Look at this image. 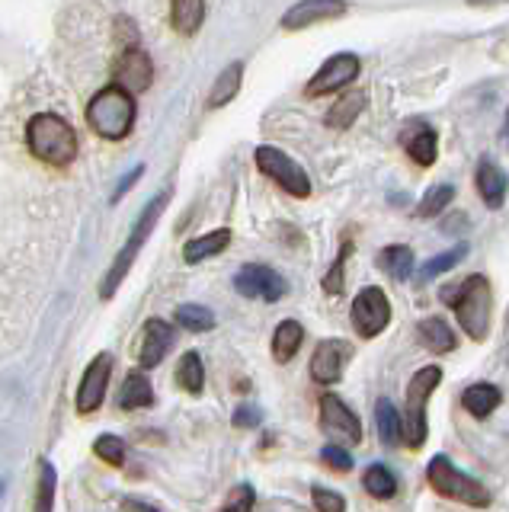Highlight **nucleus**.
<instances>
[{
  "instance_id": "32",
  "label": "nucleus",
  "mask_w": 509,
  "mask_h": 512,
  "mask_svg": "<svg viewBox=\"0 0 509 512\" xmlns=\"http://www.w3.org/2000/svg\"><path fill=\"white\" fill-rule=\"evenodd\" d=\"M55 493H58V474L52 461L39 464V487H36V506L33 512H55Z\"/></svg>"
},
{
  "instance_id": "7",
  "label": "nucleus",
  "mask_w": 509,
  "mask_h": 512,
  "mask_svg": "<svg viewBox=\"0 0 509 512\" xmlns=\"http://www.w3.org/2000/svg\"><path fill=\"white\" fill-rule=\"evenodd\" d=\"M253 160H257L260 173L269 176V180H273L279 189L289 192V196H295V199L311 196V176L305 173V167H301L298 160H292L285 151L273 148V144H260Z\"/></svg>"
},
{
  "instance_id": "43",
  "label": "nucleus",
  "mask_w": 509,
  "mask_h": 512,
  "mask_svg": "<svg viewBox=\"0 0 509 512\" xmlns=\"http://www.w3.org/2000/svg\"><path fill=\"white\" fill-rule=\"evenodd\" d=\"M471 7H503L506 0H468Z\"/></svg>"
},
{
  "instance_id": "33",
  "label": "nucleus",
  "mask_w": 509,
  "mask_h": 512,
  "mask_svg": "<svg viewBox=\"0 0 509 512\" xmlns=\"http://www.w3.org/2000/svg\"><path fill=\"white\" fill-rule=\"evenodd\" d=\"M465 256H468V244H455L452 250H445V253L433 256V260H426L420 269V282L436 279V276H442V272H452L461 260H465Z\"/></svg>"
},
{
  "instance_id": "14",
  "label": "nucleus",
  "mask_w": 509,
  "mask_h": 512,
  "mask_svg": "<svg viewBox=\"0 0 509 512\" xmlns=\"http://www.w3.org/2000/svg\"><path fill=\"white\" fill-rule=\"evenodd\" d=\"M154 80V64L151 58L141 52V48H125V52L119 55L116 61V71H113V84L125 93H145L151 87Z\"/></svg>"
},
{
  "instance_id": "3",
  "label": "nucleus",
  "mask_w": 509,
  "mask_h": 512,
  "mask_svg": "<svg viewBox=\"0 0 509 512\" xmlns=\"http://www.w3.org/2000/svg\"><path fill=\"white\" fill-rule=\"evenodd\" d=\"M87 125L106 141L129 138L135 128V96L119 90L116 84L93 93V100L87 103Z\"/></svg>"
},
{
  "instance_id": "19",
  "label": "nucleus",
  "mask_w": 509,
  "mask_h": 512,
  "mask_svg": "<svg viewBox=\"0 0 509 512\" xmlns=\"http://www.w3.org/2000/svg\"><path fill=\"white\" fill-rule=\"evenodd\" d=\"M151 404H154V388H151V378L145 375V368L129 372V378H125L119 388V407L122 410H145Z\"/></svg>"
},
{
  "instance_id": "41",
  "label": "nucleus",
  "mask_w": 509,
  "mask_h": 512,
  "mask_svg": "<svg viewBox=\"0 0 509 512\" xmlns=\"http://www.w3.org/2000/svg\"><path fill=\"white\" fill-rule=\"evenodd\" d=\"M141 173H145V167H135V170H132L129 176H122V183H119V189H116V196H113V202H119V199L125 196V192H129V189H132V183L138 180V176H141Z\"/></svg>"
},
{
  "instance_id": "18",
  "label": "nucleus",
  "mask_w": 509,
  "mask_h": 512,
  "mask_svg": "<svg viewBox=\"0 0 509 512\" xmlns=\"http://www.w3.org/2000/svg\"><path fill=\"white\" fill-rule=\"evenodd\" d=\"M474 186H477V196L484 199L487 208H503L509 180H506V173L497 164H493L490 157H484L481 164H477V170H474Z\"/></svg>"
},
{
  "instance_id": "9",
  "label": "nucleus",
  "mask_w": 509,
  "mask_h": 512,
  "mask_svg": "<svg viewBox=\"0 0 509 512\" xmlns=\"http://www.w3.org/2000/svg\"><path fill=\"white\" fill-rule=\"evenodd\" d=\"M391 324V301L375 285H365L353 298V327L362 340H375V336Z\"/></svg>"
},
{
  "instance_id": "34",
  "label": "nucleus",
  "mask_w": 509,
  "mask_h": 512,
  "mask_svg": "<svg viewBox=\"0 0 509 512\" xmlns=\"http://www.w3.org/2000/svg\"><path fill=\"white\" fill-rule=\"evenodd\" d=\"M173 317H177V324L189 333H209L215 327V314L209 308H202V304H180Z\"/></svg>"
},
{
  "instance_id": "36",
  "label": "nucleus",
  "mask_w": 509,
  "mask_h": 512,
  "mask_svg": "<svg viewBox=\"0 0 509 512\" xmlns=\"http://www.w3.org/2000/svg\"><path fill=\"white\" fill-rule=\"evenodd\" d=\"M349 253H353V244H343L340 256L333 260L330 272L324 276V292H327V295H340V292H343V269H346V256H349Z\"/></svg>"
},
{
  "instance_id": "2",
  "label": "nucleus",
  "mask_w": 509,
  "mask_h": 512,
  "mask_svg": "<svg viewBox=\"0 0 509 512\" xmlns=\"http://www.w3.org/2000/svg\"><path fill=\"white\" fill-rule=\"evenodd\" d=\"M442 301L455 311L461 330L471 340H487L490 333V317H493V292L484 276H468L455 288H442Z\"/></svg>"
},
{
  "instance_id": "6",
  "label": "nucleus",
  "mask_w": 509,
  "mask_h": 512,
  "mask_svg": "<svg viewBox=\"0 0 509 512\" xmlns=\"http://www.w3.org/2000/svg\"><path fill=\"white\" fill-rule=\"evenodd\" d=\"M426 480H429V487H433L436 493L449 496V500H455V503L477 506V509H484V506L493 503L490 490L481 484V480H474V477H468L461 468H455V464L445 458V455H436L433 461H429Z\"/></svg>"
},
{
  "instance_id": "13",
  "label": "nucleus",
  "mask_w": 509,
  "mask_h": 512,
  "mask_svg": "<svg viewBox=\"0 0 509 512\" xmlns=\"http://www.w3.org/2000/svg\"><path fill=\"white\" fill-rule=\"evenodd\" d=\"M173 343H177V330H173L167 320L151 317L148 324L141 327V336H138V349H135L138 365L145 368V372L154 365H161L164 356L173 349Z\"/></svg>"
},
{
  "instance_id": "44",
  "label": "nucleus",
  "mask_w": 509,
  "mask_h": 512,
  "mask_svg": "<svg viewBox=\"0 0 509 512\" xmlns=\"http://www.w3.org/2000/svg\"><path fill=\"white\" fill-rule=\"evenodd\" d=\"M503 135H506V144H509V112H506V122H503Z\"/></svg>"
},
{
  "instance_id": "39",
  "label": "nucleus",
  "mask_w": 509,
  "mask_h": 512,
  "mask_svg": "<svg viewBox=\"0 0 509 512\" xmlns=\"http://www.w3.org/2000/svg\"><path fill=\"white\" fill-rule=\"evenodd\" d=\"M253 503H257V493H253L250 484H241L228 496V503L221 512H253Z\"/></svg>"
},
{
  "instance_id": "29",
  "label": "nucleus",
  "mask_w": 509,
  "mask_h": 512,
  "mask_svg": "<svg viewBox=\"0 0 509 512\" xmlns=\"http://www.w3.org/2000/svg\"><path fill=\"white\" fill-rule=\"evenodd\" d=\"M375 426H378V439L388 448L401 445V413L394 410L391 400H378L375 404Z\"/></svg>"
},
{
  "instance_id": "11",
  "label": "nucleus",
  "mask_w": 509,
  "mask_h": 512,
  "mask_svg": "<svg viewBox=\"0 0 509 512\" xmlns=\"http://www.w3.org/2000/svg\"><path fill=\"white\" fill-rule=\"evenodd\" d=\"M321 429L340 445H356L362 439L359 416L349 410L337 394H324L321 397Z\"/></svg>"
},
{
  "instance_id": "17",
  "label": "nucleus",
  "mask_w": 509,
  "mask_h": 512,
  "mask_svg": "<svg viewBox=\"0 0 509 512\" xmlns=\"http://www.w3.org/2000/svg\"><path fill=\"white\" fill-rule=\"evenodd\" d=\"M401 144L407 157L413 160L417 167H433L436 157H439V138H436V128L426 125L420 119H410L401 132Z\"/></svg>"
},
{
  "instance_id": "23",
  "label": "nucleus",
  "mask_w": 509,
  "mask_h": 512,
  "mask_svg": "<svg viewBox=\"0 0 509 512\" xmlns=\"http://www.w3.org/2000/svg\"><path fill=\"white\" fill-rule=\"evenodd\" d=\"M500 400H503V394L497 384H471V388L461 394V407H465L471 416H477V420H484V416H490L500 407Z\"/></svg>"
},
{
  "instance_id": "27",
  "label": "nucleus",
  "mask_w": 509,
  "mask_h": 512,
  "mask_svg": "<svg viewBox=\"0 0 509 512\" xmlns=\"http://www.w3.org/2000/svg\"><path fill=\"white\" fill-rule=\"evenodd\" d=\"M420 340L426 343V349H433V352H452L458 346L455 340V330L445 324L442 317H426L420 320Z\"/></svg>"
},
{
  "instance_id": "35",
  "label": "nucleus",
  "mask_w": 509,
  "mask_h": 512,
  "mask_svg": "<svg viewBox=\"0 0 509 512\" xmlns=\"http://www.w3.org/2000/svg\"><path fill=\"white\" fill-rule=\"evenodd\" d=\"M93 452H97L100 461L113 464V468H122V464H125V442L119 436H109V432L97 436V442H93Z\"/></svg>"
},
{
  "instance_id": "28",
  "label": "nucleus",
  "mask_w": 509,
  "mask_h": 512,
  "mask_svg": "<svg viewBox=\"0 0 509 512\" xmlns=\"http://www.w3.org/2000/svg\"><path fill=\"white\" fill-rule=\"evenodd\" d=\"M362 487L369 496H375V500H391L397 493V477L391 474V468H385V464H369L362 474Z\"/></svg>"
},
{
  "instance_id": "21",
  "label": "nucleus",
  "mask_w": 509,
  "mask_h": 512,
  "mask_svg": "<svg viewBox=\"0 0 509 512\" xmlns=\"http://www.w3.org/2000/svg\"><path fill=\"white\" fill-rule=\"evenodd\" d=\"M231 244V231L228 228H218V231H209V234H202V237H193L189 244L183 247V260L189 266H196L202 260H209V256H218V253H225Z\"/></svg>"
},
{
  "instance_id": "42",
  "label": "nucleus",
  "mask_w": 509,
  "mask_h": 512,
  "mask_svg": "<svg viewBox=\"0 0 509 512\" xmlns=\"http://www.w3.org/2000/svg\"><path fill=\"white\" fill-rule=\"evenodd\" d=\"M125 506H129V512H161V509L151 506V503H145V500H129Z\"/></svg>"
},
{
  "instance_id": "8",
  "label": "nucleus",
  "mask_w": 509,
  "mask_h": 512,
  "mask_svg": "<svg viewBox=\"0 0 509 512\" xmlns=\"http://www.w3.org/2000/svg\"><path fill=\"white\" fill-rule=\"evenodd\" d=\"M362 71V64L353 52H337V55H330L324 64H321V71H317L311 80H308V87H305V96L308 100H317V96H327V93H337V90H346L349 84H356V77Z\"/></svg>"
},
{
  "instance_id": "24",
  "label": "nucleus",
  "mask_w": 509,
  "mask_h": 512,
  "mask_svg": "<svg viewBox=\"0 0 509 512\" xmlns=\"http://www.w3.org/2000/svg\"><path fill=\"white\" fill-rule=\"evenodd\" d=\"M241 80H244V64L241 61H234L228 64L225 71H221L215 77V84H212V93H209V109H221V106H228L237 93H241Z\"/></svg>"
},
{
  "instance_id": "16",
  "label": "nucleus",
  "mask_w": 509,
  "mask_h": 512,
  "mask_svg": "<svg viewBox=\"0 0 509 512\" xmlns=\"http://www.w3.org/2000/svg\"><path fill=\"white\" fill-rule=\"evenodd\" d=\"M349 356H353V346L346 340H321L311 356V378L317 384H337Z\"/></svg>"
},
{
  "instance_id": "37",
  "label": "nucleus",
  "mask_w": 509,
  "mask_h": 512,
  "mask_svg": "<svg viewBox=\"0 0 509 512\" xmlns=\"http://www.w3.org/2000/svg\"><path fill=\"white\" fill-rule=\"evenodd\" d=\"M321 461L327 464V468L340 471V474L353 471V455H349V448H343V445H337V442L321 448Z\"/></svg>"
},
{
  "instance_id": "26",
  "label": "nucleus",
  "mask_w": 509,
  "mask_h": 512,
  "mask_svg": "<svg viewBox=\"0 0 509 512\" xmlns=\"http://www.w3.org/2000/svg\"><path fill=\"white\" fill-rule=\"evenodd\" d=\"M378 269L388 272L391 279L407 282L413 276V250L407 244H391L378 253Z\"/></svg>"
},
{
  "instance_id": "12",
  "label": "nucleus",
  "mask_w": 509,
  "mask_h": 512,
  "mask_svg": "<svg viewBox=\"0 0 509 512\" xmlns=\"http://www.w3.org/2000/svg\"><path fill=\"white\" fill-rule=\"evenodd\" d=\"M109 375H113V356H109V352L93 356V362L87 365V372L81 378V388H77V413H97L100 410V404L106 400Z\"/></svg>"
},
{
  "instance_id": "25",
  "label": "nucleus",
  "mask_w": 509,
  "mask_h": 512,
  "mask_svg": "<svg viewBox=\"0 0 509 512\" xmlns=\"http://www.w3.org/2000/svg\"><path fill=\"white\" fill-rule=\"evenodd\" d=\"M301 340H305V327L298 320H282L273 333V359L276 362H292L295 352L301 349Z\"/></svg>"
},
{
  "instance_id": "20",
  "label": "nucleus",
  "mask_w": 509,
  "mask_h": 512,
  "mask_svg": "<svg viewBox=\"0 0 509 512\" xmlns=\"http://www.w3.org/2000/svg\"><path fill=\"white\" fill-rule=\"evenodd\" d=\"M365 103H369L365 90H346L340 100L327 109V116H324L327 128H340V132H343V128H349V125H353L362 116Z\"/></svg>"
},
{
  "instance_id": "1",
  "label": "nucleus",
  "mask_w": 509,
  "mask_h": 512,
  "mask_svg": "<svg viewBox=\"0 0 509 512\" xmlns=\"http://www.w3.org/2000/svg\"><path fill=\"white\" fill-rule=\"evenodd\" d=\"M26 148L36 160L49 167H71L77 160V135L74 128L55 116V112H39L26 125Z\"/></svg>"
},
{
  "instance_id": "10",
  "label": "nucleus",
  "mask_w": 509,
  "mask_h": 512,
  "mask_svg": "<svg viewBox=\"0 0 509 512\" xmlns=\"http://www.w3.org/2000/svg\"><path fill=\"white\" fill-rule=\"evenodd\" d=\"M234 288L244 298H257V301H279L289 292V282H285L276 269H269L263 263H247L237 269Z\"/></svg>"
},
{
  "instance_id": "22",
  "label": "nucleus",
  "mask_w": 509,
  "mask_h": 512,
  "mask_svg": "<svg viewBox=\"0 0 509 512\" xmlns=\"http://www.w3.org/2000/svg\"><path fill=\"white\" fill-rule=\"evenodd\" d=\"M205 20V0H170V23L180 36H196Z\"/></svg>"
},
{
  "instance_id": "30",
  "label": "nucleus",
  "mask_w": 509,
  "mask_h": 512,
  "mask_svg": "<svg viewBox=\"0 0 509 512\" xmlns=\"http://www.w3.org/2000/svg\"><path fill=\"white\" fill-rule=\"evenodd\" d=\"M177 384L186 394H202L205 388V365L199 359V352H186L177 365Z\"/></svg>"
},
{
  "instance_id": "40",
  "label": "nucleus",
  "mask_w": 509,
  "mask_h": 512,
  "mask_svg": "<svg viewBox=\"0 0 509 512\" xmlns=\"http://www.w3.org/2000/svg\"><path fill=\"white\" fill-rule=\"evenodd\" d=\"M263 423V410L257 404H241L234 410V426H241V429H253V426H260Z\"/></svg>"
},
{
  "instance_id": "15",
  "label": "nucleus",
  "mask_w": 509,
  "mask_h": 512,
  "mask_svg": "<svg viewBox=\"0 0 509 512\" xmlns=\"http://www.w3.org/2000/svg\"><path fill=\"white\" fill-rule=\"evenodd\" d=\"M346 0H298L289 10L282 13V29L298 32V29H308L314 23H327V20H337V16L346 13Z\"/></svg>"
},
{
  "instance_id": "38",
  "label": "nucleus",
  "mask_w": 509,
  "mask_h": 512,
  "mask_svg": "<svg viewBox=\"0 0 509 512\" xmlns=\"http://www.w3.org/2000/svg\"><path fill=\"white\" fill-rule=\"evenodd\" d=\"M311 500L317 512H346V500L337 490H327V487H314L311 490Z\"/></svg>"
},
{
  "instance_id": "31",
  "label": "nucleus",
  "mask_w": 509,
  "mask_h": 512,
  "mask_svg": "<svg viewBox=\"0 0 509 512\" xmlns=\"http://www.w3.org/2000/svg\"><path fill=\"white\" fill-rule=\"evenodd\" d=\"M452 199H455V186H452V183H436V186H429V189H426V196H423L420 205H417V218H436V215H442L445 208L452 205Z\"/></svg>"
},
{
  "instance_id": "5",
  "label": "nucleus",
  "mask_w": 509,
  "mask_h": 512,
  "mask_svg": "<svg viewBox=\"0 0 509 512\" xmlns=\"http://www.w3.org/2000/svg\"><path fill=\"white\" fill-rule=\"evenodd\" d=\"M442 368L426 365L407 384V400H404V416H401V442L407 448H423L426 442V400L439 388Z\"/></svg>"
},
{
  "instance_id": "4",
  "label": "nucleus",
  "mask_w": 509,
  "mask_h": 512,
  "mask_svg": "<svg viewBox=\"0 0 509 512\" xmlns=\"http://www.w3.org/2000/svg\"><path fill=\"white\" fill-rule=\"evenodd\" d=\"M167 202H170V189L161 192V196H154V199L145 205V212L138 215L135 231L129 234V240H125V247L119 250V256L113 260V266H109V272H106L103 282H100V298H103V301H109V298H113V295L119 292V285L125 282V276H129V269H132V263H135V256L141 253V247L148 244V237H151V231H154L157 218L164 215Z\"/></svg>"
}]
</instances>
